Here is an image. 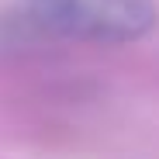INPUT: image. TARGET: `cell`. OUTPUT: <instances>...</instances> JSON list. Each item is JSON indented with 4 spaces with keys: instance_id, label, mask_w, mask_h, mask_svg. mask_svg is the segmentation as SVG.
Wrapping results in <instances>:
<instances>
[{
    "instance_id": "cell-1",
    "label": "cell",
    "mask_w": 159,
    "mask_h": 159,
    "mask_svg": "<svg viewBox=\"0 0 159 159\" xmlns=\"http://www.w3.org/2000/svg\"><path fill=\"white\" fill-rule=\"evenodd\" d=\"M11 14L35 42L128 45L159 24L156 0H17Z\"/></svg>"
},
{
    "instance_id": "cell-2",
    "label": "cell",
    "mask_w": 159,
    "mask_h": 159,
    "mask_svg": "<svg viewBox=\"0 0 159 159\" xmlns=\"http://www.w3.org/2000/svg\"><path fill=\"white\" fill-rule=\"evenodd\" d=\"M28 45H38V42L21 28V21H17L11 11H7V14H0V56L21 52V48H28Z\"/></svg>"
}]
</instances>
